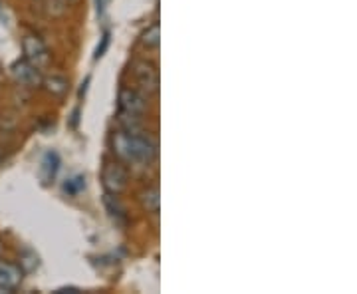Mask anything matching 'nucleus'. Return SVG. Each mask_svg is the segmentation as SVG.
Wrapping results in <instances>:
<instances>
[{
    "label": "nucleus",
    "instance_id": "f257e3e1",
    "mask_svg": "<svg viewBox=\"0 0 357 294\" xmlns=\"http://www.w3.org/2000/svg\"><path fill=\"white\" fill-rule=\"evenodd\" d=\"M157 155H159V145L149 131L139 129L135 133H128V163L147 167L157 159Z\"/></svg>",
    "mask_w": 357,
    "mask_h": 294
},
{
    "label": "nucleus",
    "instance_id": "f03ea898",
    "mask_svg": "<svg viewBox=\"0 0 357 294\" xmlns=\"http://www.w3.org/2000/svg\"><path fill=\"white\" fill-rule=\"evenodd\" d=\"M129 171L123 161H105L102 167V185L105 193L112 195H121L128 189Z\"/></svg>",
    "mask_w": 357,
    "mask_h": 294
},
{
    "label": "nucleus",
    "instance_id": "7ed1b4c3",
    "mask_svg": "<svg viewBox=\"0 0 357 294\" xmlns=\"http://www.w3.org/2000/svg\"><path fill=\"white\" fill-rule=\"evenodd\" d=\"M22 54L28 62L38 66L40 70L48 68L52 62V54L46 46V42L40 38L36 32H24L22 36Z\"/></svg>",
    "mask_w": 357,
    "mask_h": 294
},
{
    "label": "nucleus",
    "instance_id": "20e7f679",
    "mask_svg": "<svg viewBox=\"0 0 357 294\" xmlns=\"http://www.w3.org/2000/svg\"><path fill=\"white\" fill-rule=\"evenodd\" d=\"M10 76H13V80L18 86L28 88V90H34V88H40L44 74H42V70H40L38 66L28 62L26 58H18L16 62L10 64Z\"/></svg>",
    "mask_w": 357,
    "mask_h": 294
},
{
    "label": "nucleus",
    "instance_id": "39448f33",
    "mask_svg": "<svg viewBox=\"0 0 357 294\" xmlns=\"http://www.w3.org/2000/svg\"><path fill=\"white\" fill-rule=\"evenodd\" d=\"M135 82L147 96H155L159 91V68L151 60H137L133 64Z\"/></svg>",
    "mask_w": 357,
    "mask_h": 294
},
{
    "label": "nucleus",
    "instance_id": "423d86ee",
    "mask_svg": "<svg viewBox=\"0 0 357 294\" xmlns=\"http://www.w3.org/2000/svg\"><path fill=\"white\" fill-rule=\"evenodd\" d=\"M117 105H119V112H126V114L133 115H143L147 110V100L139 90L135 88H128L123 86L119 94H117Z\"/></svg>",
    "mask_w": 357,
    "mask_h": 294
},
{
    "label": "nucleus",
    "instance_id": "0eeeda50",
    "mask_svg": "<svg viewBox=\"0 0 357 294\" xmlns=\"http://www.w3.org/2000/svg\"><path fill=\"white\" fill-rule=\"evenodd\" d=\"M22 281H24V270L20 269V265L0 258V286L14 293L22 284Z\"/></svg>",
    "mask_w": 357,
    "mask_h": 294
},
{
    "label": "nucleus",
    "instance_id": "6e6552de",
    "mask_svg": "<svg viewBox=\"0 0 357 294\" xmlns=\"http://www.w3.org/2000/svg\"><path fill=\"white\" fill-rule=\"evenodd\" d=\"M60 166H62V159H60V155L58 152H46L44 157H42V161H40V181H42V185H52L56 177H58V171H60Z\"/></svg>",
    "mask_w": 357,
    "mask_h": 294
},
{
    "label": "nucleus",
    "instance_id": "1a4fd4ad",
    "mask_svg": "<svg viewBox=\"0 0 357 294\" xmlns=\"http://www.w3.org/2000/svg\"><path fill=\"white\" fill-rule=\"evenodd\" d=\"M103 207L107 211L109 219L114 221L115 225H126L128 221V211L123 203L119 201V195H112V193H103Z\"/></svg>",
    "mask_w": 357,
    "mask_h": 294
},
{
    "label": "nucleus",
    "instance_id": "9d476101",
    "mask_svg": "<svg viewBox=\"0 0 357 294\" xmlns=\"http://www.w3.org/2000/svg\"><path fill=\"white\" fill-rule=\"evenodd\" d=\"M44 90L48 91L54 98H64L66 94L70 91V80L60 74H52V76L42 78V84H40Z\"/></svg>",
    "mask_w": 357,
    "mask_h": 294
},
{
    "label": "nucleus",
    "instance_id": "9b49d317",
    "mask_svg": "<svg viewBox=\"0 0 357 294\" xmlns=\"http://www.w3.org/2000/svg\"><path fill=\"white\" fill-rule=\"evenodd\" d=\"M141 207L149 213V215H159L161 209V197H159V189L157 187H147L143 189L139 195Z\"/></svg>",
    "mask_w": 357,
    "mask_h": 294
},
{
    "label": "nucleus",
    "instance_id": "f8f14e48",
    "mask_svg": "<svg viewBox=\"0 0 357 294\" xmlns=\"http://www.w3.org/2000/svg\"><path fill=\"white\" fill-rule=\"evenodd\" d=\"M159 42H161V26H159V22H153L141 34V46L147 50H157Z\"/></svg>",
    "mask_w": 357,
    "mask_h": 294
},
{
    "label": "nucleus",
    "instance_id": "ddd939ff",
    "mask_svg": "<svg viewBox=\"0 0 357 294\" xmlns=\"http://www.w3.org/2000/svg\"><path fill=\"white\" fill-rule=\"evenodd\" d=\"M18 265H20V269L26 272H34V270L40 267V256L32 251V249H24L20 255H18Z\"/></svg>",
    "mask_w": 357,
    "mask_h": 294
},
{
    "label": "nucleus",
    "instance_id": "4468645a",
    "mask_svg": "<svg viewBox=\"0 0 357 294\" xmlns=\"http://www.w3.org/2000/svg\"><path fill=\"white\" fill-rule=\"evenodd\" d=\"M62 189H64L68 197H76V195H79V193L86 189V177L84 175H74V177L64 181Z\"/></svg>",
    "mask_w": 357,
    "mask_h": 294
},
{
    "label": "nucleus",
    "instance_id": "2eb2a0df",
    "mask_svg": "<svg viewBox=\"0 0 357 294\" xmlns=\"http://www.w3.org/2000/svg\"><path fill=\"white\" fill-rule=\"evenodd\" d=\"M109 42H112V32H109V30H105L102 40H100V44H98V48H96L93 60H100V58L105 56V52H107V48H109Z\"/></svg>",
    "mask_w": 357,
    "mask_h": 294
},
{
    "label": "nucleus",
    "instance_id": "dca6fc26",
    "mask_svg": "<svg viewBox=\"0 0 357 294\" xmlns=\"http://www.w3.org/2000/svg\"><path fill=\"white\" fill-rule=\"evenodd\" d=\"M0 24L2 26H10L13 24V14L8 10V6L0 0Z\"/></svg>",
    "mask_w": 357,
    "mask_h": 294
},
{
    "label": "nucleus",
    "instance_id": "f3484780",
    "mask_svg": "<svg viewBox=\"0 0 357 294\" xmlns=\"http://www.w3.org/2000/svg\"><path fill=\"white\" fill-rule=\"evenodd\" d=\"M56 293H58V294H62V293H79V288H77V286H62V288H58Z\"/></svg>",
    "mask_w": 357,
    "mask_h": 294
},
{
    "label": "nucleus",
    "instance_id": "a211bd4d",
    "mask_svg": "<svg viewBox=\"0 0 357 294\" xmlns=\"http://www.w3.org/2000/svg\"><path fill=\"white\" fill-rule=\"evenodd\" d=\"M77 119H79V105H77L76 110H74V114H72V128H77Z\"/></svg>",
    "mask_w": 357,
    "mask_h": 294
},
{
    "label": "nucleus",
    "instance_id": "6ab92c4d",
    "mask_svg": "<svg viewBox=\"0 0 357 294\" xmlns=\"http://www.w3.org/2000/svg\"><path fill=\"white\" fill-rule=\"evenodd\" d=\"M96 4H98V14L102 16L103 8H105V6H103V0H96Z\"/></svg>",
    "mask_w": 357,
    "mask_h": 294
},
{
    "label": "nucleus",
    "instance_id": "aec40b11",
    "mask_svg": "<svg viewBox=\"0 0 357 294\" xmlns=\"http://www.w3.org/2000/svg\"><path fill=\"white\" fill-rule=\"evenodd\" d=\"M0 294H14L13 291H6V288H2V286H0Z\"/></svg>",
    "mask_w": 357,
    "mask_h": 294
},
{
    "label": "nucleus",
    "instance_id": "412c9836",
    "mask_svg": "<svg viewBox=\"0 0 357 294\" xmlns=\"http://www.w3.org/2000/svg\"><path fill=\"white\" fill-rule=\"evenodd\" d=\"M2 157H4V149H2V145H0V161H2Z\"/></svg>",
    "mask_w": 357,
    "mask_h": 294
},
{
    "label": "nucleus",
    "instance_id": "4be33fe9",
    "mask_svg": "<svg viewBox=\"0 0 357 294\" xmlns=\"http://www.w3.org/2000/svg\"><path fill=\"white\" fill-rule=\"evenodd\" d=\"M2 251H4V243H2V239H0V255H2Z\"/></svg>",
    "mask_w": 357,
    "mask_h": 294
}]
</instances>
